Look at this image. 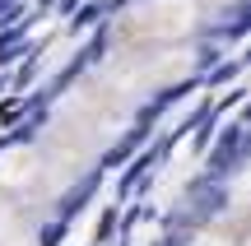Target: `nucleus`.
<instances>
[{"mask_svg": "<svg viewBox=\"0 0 251 246\" xmlns=\"http://www.w3.org/2000/svg\"><path fill=\"white\" fill-rule=\"evenodd\" d=\"M186 246H242V209L233 204V214H228L224 223H209V228H200L196 237H191Z\"/></svg>", "mask_w": 251, "mask_h": 246, "instance_id": "f257e3e1", "label": "nucleus"}]
</instances>
